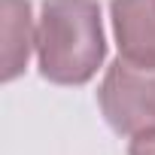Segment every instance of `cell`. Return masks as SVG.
Wrapping results in <instances>:
<instances>
[{
    "label": "cell",
    "instance_id": "6da1fadb",
    "mask_svg": "<svg viewBox=\"0 0 155 155\" xmlns=\"http://www.w3.org/2000/svg\"><path fill=\"white\" fill-rule=\"evenodd\" d=\"M37 55L46 79L58 85H82L104 61L101 6L94 0H46Z\"/></svg>",
    "mask_w": 155,
    "mask_h": 155
},
{
    "label": "cell",
    "instance_id": "7a4b0ae2",
    "mask_svg": "<svg viewBox=\"0 0 155 155\" xmlns=\"http://www.w3.org/2000/svg\"><path fill=\"white\" fill-rule=\"evenodd\" d=\"M101 110L125 137L155 134V67L128 61L125 55L107 70L101 85Z\"/></svg>",
    "mask_w": 155,
    "mask_h": 155
},
{
    "label": "cell",
    "instance_id": "3957f363",
    "mask_svg": "<svg viewBox=\"0 0 155 155\" xmlns=\"http://www.w3.org/2000/svg\"><path fill=\"white\" fill-rule=\"evenodd\" d=\"M113 25L122 55L155 67V0H113Z\"/></svg>",
    "mask_w": 155,
    "mask_h": 155
},
{
    "label": "cell",
    "instance_id": "277c9868",
    "mask_svg": "<svg viewBox=\"0 0 155 155\" xmlns=\"http://www.w3.org/2000/svg\"><path fill=\"white\" fill-rule=\"evenodd\" d=\"M0 6H3V82H9L28 64L34 31L28 0H0Z\"/></svg>",
    "mask_w": 155,
    "mask_h": 155
},
{
    "label": "cell",
    "instance_id": "5b68a950",
    "mask_svg": "<svg viewBox=\"0 0 155 155\" xmlns=\"http://www.w3.org/2000/svg\"><path fill=\"white\" fill-rule=\"evenodd\" d=\"M131 155H155V134H149V137H134V140H131Z\"/></svg>",
    "mask_w": 155,
    "mask_h": 155
}]
</instances>
